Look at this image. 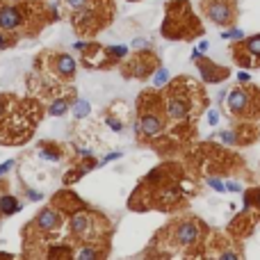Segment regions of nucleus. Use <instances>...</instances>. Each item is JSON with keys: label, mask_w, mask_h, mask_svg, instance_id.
I'll list each match as a JSON object with an SVG mask.
<instances>
[{"label": "nucleus", "mask_w": 260, "mask_h": 260, "mask_svg": "<svg viewBox=\"0 0 260 260\" xmlns=\"http://www.w3.org/2000/svg\"><path fill=\"white\" fill-rule=\"evenodd\" d=\"M164 101V114L167 119L173 124H183L203 105V92L196 85H192L190 80H185V76L180 80H176L167 89V94L162 96Z\"/></svg>", "instance_id": "1"}, {"label": "nucleus", "mask_w": 260, "mask_h": 260, "mask_svg": "<svg viewBox=\"0 0 260 260\" xmlns=\"http://www.w3.org/2000/svg\"><path fill=\"white\" fill-rule=\"evenodd\" d=\"M155 94L146 92L139 98V117L135 121V132L139 139L151 141L164 132V117H162V105L164 101H155Z\"/></svg>", "instance_id": "2"}, {"label": "nucleus", "mask_w": 260, "mask_h": 260, "mask_svg": "<svg viewBox=\"0 0 260 260\" xmlns=\"http://www.w3.org/2000/svg\"><path fill=\"white\" fill-rule=\"evenodd\" d=\"M226 108L233 119H258L260 117V89L254 85L235 87L226 94Z\"/></svg>", "instance_id": "3"}, {"label": "nucleus", "mask_w": 260, "mask_h": 260, "mask_svg": "<svg viewBox=\"0 0 260 260\" xmlns=\"http://www.w3.org/2000/svg\"><path fill=\"white\" fill-rule=\"evenodd\" d=\"M101 224H105L103 219L98 215H94V212H87V210H76L73 215L69 217V222H66V226H69V233L73 235L76 240H80V242H94L98 244L96 240L101 238Z\"/></svg>", "instance_id": "4"}, {"label": "nucleus", "mask_w": 260, "mask_h": 260, "mask_svg": "<svg viewBox=\"0 0 260 260\" xmlns=\"http://www.w3.org/2000/svg\"><path fill=\"white\" fill-rule=\"evenodd\" d=\"M201 11L208 21L219 27H231L238 21V2L235 0H201Z\"/></svg>", "instance_id": "5"}, {"label": "nucleus", "mask_w": 260, "mask_h": 260, "mask_svg": "<svg viewBox=\"0 0 260 260\" xmlns=\"http://www.w3.org/2000/svg\"><path fill=\"white\" fill-rule=\"evenodd\" d=\"M203 240V226L199 219H180L169 228V242L180 249H192Z\"/></svg>", "instance_id": "6"}, {"label": "nucleus", "mask_w": 260, "mask_h": 260, "mask_svg": "<svg viewBox=\"0 0 260 260\" xmlns=\"http://www.w3.org/2000/svg\"><path fill=\"white\" fill-rule=\"evenodd\" d=\"M231 53L242 69H260V34H251L235 41Z\"/></svg>", "instance_id": "7"}, {"label": "nucleus", "mask_w": 260, "mask_h": 260, "mask_svg": "<svg viewBox=\"0 0 260 260\" xmlns=\"http://www.w3.org/2000/svg\"><path fill=\"white\" fill-rule=\"evenodd\" d=\"M157 69V57L151 50H137V55L132 60H128V64L124 66V76L128 78H137V80H144Z\"/></svg>", "instance_id": "8"}, {"label": "nucleus", "mask_w": 260, "mask_h": 260, "mask_svg": "<svg viewBox=\"0 0 260 260\" xmlns=\"http://www.w3.org/2000/svg\"><path fill=\"white\" fill-rule=\"evenodd\" d=\"M192 60L196 62L201 78H203V80H206L208 85H217V82H224L228 76H231L228 66H222V64H217V62L208 60V57H203V53H199V50H192Z\"/></svg>", "instance_id": "9"}, {"label": "nucleus", "mask_w": 260, "mask_h": 260, "mask_svg": "<svg viewBox=\"0 0 260 260\" xmlns=\"http://www.w3.org/2000/svg\"><path fill=\"white\" fill-rule=\"evenodd\" d=\"M30 224H32V228L39 231L41 235H53L62 228V212H60V208H55V206L43 208V210L37 212V217H34Z\"/></svg>", "instance_id": "10"}, {"label": "nucleus", "mask_w": 260, "mask_h": 260, "mask_svg": "<svg viewBox=\"0 0 260 260\" xmlns=\"http://www.w3.org/2000/svg\"><path fill=\"white\" fill-rule=\"evenodd\" d=\"M25 25V11L23 7L14 5V2H0V30L5 32H16Z\"/></svg>", "instance_id": "11"}, {"label": "nucleus", "mask_w": 260, "mask_h": 260, "mask_svg": "<svg viewBox=\"0 0 260 260\" xmlns=\"http://www.w3.org/2000/svg\"><path fill=\"white\" fill-rule=\"evenodd\" d=\"M50 66H53L55 76L62 78V80H73V76L78 71V62L71 53H57L53 57V62H50Z\"/></svg>", "instance_id": "12"}, {"label": "nucleus", "mask_w": 260, "mask_h": 260, "mask_svg": "<svg viewBox=\"0 0 260 260\" xmlns=\"http://www.w3.org/2000/svg\"><path fill=\"white\" fill-rule=\"evenodd\" d=\"M21 201L16 199V196L11 194H0V215L2 217H11L16 215V212H21Z\"/></svg>", "instance_id": "13"}, {"label": "nucleus", "mask_w": 260, "mask_h": 260, "mask_svg": "<svg viewBox=\"0 0 260 260\" xmlns=\"http://www.w3.org/2000/svg\"><path fill=\"white\" fill-rule=\"evenodd\" d=\"M71 105H73V98L57 96V98H53V103L48 105V114H50V117H64V114L69 112Z\"/></svg>", "instance_id": "14"}, {"label": "nucleus", "mask_w": 260, "mask_h": 260, "mask_svg": "<svg viewBox=\"0 0 260 260\" xmlns=\"http://www.w3.org/2000/svg\"><path fill=\"white\" fill-rule=\"evenodd\" d=\"M73 256H76L78 260H96L103 256V251H98L96 247H94V242H80V247L73 251Z\"/></svg>", "instance_id": "15"}, {"label": "nucleus", "mask_w": 260, "mask_h": 260, "mask_svg": "<svg viewBox=\"0 0 260 260\" xmlns=\"http://www.w3.org/2000/svg\"><path fill=\"white\" fill-rule=\"evenodd\" d=\"M39 157H43V160H48V162H57L62 157V151L57 144H48V141H43V144H39Z\"/></svg>", "instance_id": "16"}, {"label": "nucleus", "mask_w": 260, "mask_h": 260, "mask_svg": "<svg viewBox=\"0 0 260 260\" xmlns=\"http://www.w3.org/2000/svg\"><path fill=\"white\" fill-rule=\"evenodd\" d=\"M105 53H108L110 64H114V62H124L128 57L130 48L128 46H105Z\"/></svg>", "instance_id": "17"}, {"label": "nucleus", "mask_w": 260, "mask_h": 260, "mask_svg": "<svg viewBox=\"0 0 260 260\" xmlns=\"http://www.w3.org/2000/svg\"><path fill=\"white\" fill-rule=\"evenodd\" d=\"M94 0H60V5H62V9L66 11V14H78L80 9H85V7H89Z\"/></svg>", "instance_id": "18"}, {"label": "nucleus", "mask_w": 260, "mask_h": 260, "mask_svg": "<svg viewBox=\"0 0 260 260\" xmlns=\"http://www.w3.org/2000/svg\"><path fill=\"white\" fill-rule=\"evenodd\" d=\"M249 208H256L260 212V187L244 192V210H249Z\"/></svg>", "instance_id": "19"}, {"label": "nucleus", "mask_w": 260, "mask_h": 260, "mask_svg": "<svg viewBox=\"0 0 260 260\" xmlns=\"http://www.w3.org/2000/svg\"><path fill=\"white\" fill-rule=\"evenodd\" d=\"M73 117L76 119H85L87 114L92 112V105H89V101H85V98H78V101H73Z\"/></svg>", "instance_id": "20"}, {"label": "nucleus", "mask_w": 260, "mask_h": 260, "mask_svg": "<svg viewBox=\"0 0 260 260\" xmlns=\"http://www.w3.org/2000/svg\"><path fill=\"white\" fill-rule=\"evenodd\" d=\"M164 85H169V71L164 66H157L153 71V87H164Z\"/></svg>", "instance_id": "21"}, {"label": "nucleus", "mask_w": 260, "mask_h": 260, "mask_svg": "<svg viewBox=\"0 0 260 260\" xmlns=\"http://www.w3.org/2000/svg\"><path fill=\"white\" fill-rule=\"evenodd\" d=\"M222 39L224 41H240V39H244V32L242 30H240V27H226V30H224L222 32Z\"/></svg>", "instance_id": "22"}, {"label": "nucleus", "mask_w": 260, "mask_h": 260, "mask_svg": "<svg viewBox=\"0 0 260 260\" xmlns=\"http://www.w3.org/2000/svg\"><path fill=\"white\" fill-rule=\"evenodd\" d=\"M217 137H219L226 146H235V144H238V130H222Z\"/></svg>", "instance_id": "23"}, {"label": "nucleus", "mask_w": 260, "mask_h": 260, "mask_svg": "<svg viewBox=\"0 0 260 260\" xmlns=\"http://www.w3.org/2000/svg\"><path fill=\"white\" fill-rule=\"evenodd\" d=\"M105 124H108V128H112L114 132H121V130L126 128V124L121 119H117L112 112H108V117H105Z\"/></svg>", "instance_id": "24"}, {"label": "nucleus", "mask_w": 260, "mask_h": 260, "mask_svg": "<svg viewBox=\"0 0 260 260\" xmlns=\"http://www.w3.org/2000/svg\"><path fill=\"white\" fill-rule=\"evenodd\" d=\"M82 176H85V173H82L80 167H78V171H66V173H64V185L69 187V185H73L76 180H80Z\"/></svg>", "instance_id": "25"}, {"label": "nucleus", "mask_w": 260, "mask_h": 260, "mask_svg": "<svg viewBox=\"0 0 260 260\" xmlns=\"http://www.w3.org/2000/svg\"><path fill=\"white\" fill-rule=\"evenodd\" d=\"M132 48L135 50H151V41L144 37H137L135 41H132Z\"/></svg>", "instance_id": "26"}, {"label": "nucleus", "mask_w": 260, "mask_h": 260, "mask_svg": "<svg viewBox=\"0 0 260 260\" xmlns=\"http://www.w3.org/2000/svg\"><path fill=\"white\" fill-rule=\"evenodd\" d=\"M208 185H210L215 192H226V183L219 178H208Z\"/></svg>", "instance_id": "27"}, {"label": "nucleus", "mask_w": 260, "mask_h": 260, "mask_svg": "<svg viewBox=\"0 0 260 260\" xmlns=\"http://www.w3.org/2000/svg\"><path fill=\"white\" fill-rule=\"evenodd\" d=\"M7 117H9V101L0 98V121H5Z\"/></svg>", "instance_id": "28"}, {"label": "nucleus", "mask_w": 260, "mask_h": 260, "mask_svg": "<svg viewBox=\"0 0 260 260\" xmlns=\"http://www.w3.org/2000/svg\"><path fill=\"white\" fill-rule=\"evenodd\" d=\"M14 164H16V160H7V162L0 164V178H5L7 173L11 171V167H14Z\"/></svg>", "instance_id": "29"}, {"label": "nucleus", "mask_w": 260, "mask_h": 260, "mask_svg": "<svg viewBox=\"0 0 260 260\" xmlns=\"http://www.w3.org/2000/svg\"><path fill=\"white\" fill-rule=\"evenodd\" d=\"M217 256H219V258H224V260H235V258H240V254H238V251H233V249H224V251H219V254H217Z\"/></svg>", "instance_id": "30"}, {"label": "nucleus", "mask_w": 260, "mask_h": 260, "mask_svg": "<svg viewBox=\"0 0 260 260\" xmlns=\"http://www.w3.org/2000/svg\"><path fill=\"white\" fill-rule=\"evenodd\" d=\"M9 46H11V39L7 37V32H5V30H0V50L9 48Z\"/></svg>", "instance_id": "31"}, {"label": "nucleus", "mask_w": 260, "mask_h": 260, "mask_svg": "<svg viewBox=\"0 0 260 260\" xmlns=\"http://www.w3.org/2000/svg\"><path fill=\"white\" fill-rule=\"evenodd\" d=\"M226 192H235V194H240V192H242V185L235 183V180H226Z\"/></svg>", "instance_id": "32"}, {"label": "nucleus", "mask_w": 260, "mask_h": 260, "mask_svg": "<svg viewBox=\"0 0 260 260\" xmlns=\"http://www.w3.org/2000/svg\"><path fill=\"white\" fill-rule=\"evenodd\" d=\"M25 196H27V199H30V201H41V199H43V194H41V192L30 190V187H27V190H25Z\"/></svg>", "instance_id": "33"}, {"label": "nucleus", "mask_w": 260, "mask_h": 260, "mask_svg": "<svg viewBox=\"0 0 260 260\" xmlns=\"http://www.w3.org/2000/svg\"><path fill=\"white\" fill-rule=\"evenodd\" d=\"M208 124L210 126L219 124V112H217V110H208Z\"/></svg>", "instance_id": "34"}, {"label": "nucleus", "mask_w": 260, "mask_h": 260, "mask_svg": "<svg viewBox=\"0 0 260 260\" xmlns=\"http://www.w3.org/2000/svg\"><path fill=\"white\" fill-rule=\"evenodd\" d=\"M78 157H82V160H87V157H94V151L87 146H80L78 148Z\"/></svg>", "instance_id": "35"}, {"label": "nucleus", "mask_w": 260, "mask_h": 260, "mask_svg": "<svg viewBox=\"0 0 260 260\" xmlns=\"http://www.w3.org/2000/svg\"><path fill=\"white\" fill-rule=\"evenodd\" d=\"M119 157H121V151H114V153H108V155H105L103 160H101V162L108 164V162H114V160H119Z\"/></svg>", "instance_id": "36"}, {"label": "nucleus", "mask_w": 260, "mask_h": 260, "mask_svg": "<svg viewBox=\"0 0 260 260\" xmlns=\"http://www.w3.org/2000/svg\"><path fill=\"white\" fill-rule=\"evenodd\" d=\"M238 80L240 82H242V85H247V82H251V76H249V71H240V73H238Z\"/></svg>", "instance_id": "37"}, {"label": "nucleus", "mask_w": 260, "mask_h": 260, "mask_svg": "<svg viewBox=\"0 0 260 260\" xmlns=\"http://www.w3.org/2000/svg\"><path fill=\"white\" fill-rule=\"evenodd\" d=\"M89 43H92V41H76V43H73V50H80V53H82Z\"/></svg>", "instance_id": "38"}, {"label": "nucleus", "mask_w": 260, "mask_h": 260, "mask_svg": "<svg viewBox=\"0 0 260 260\" xmlns=\"http://www.w3.org/2000/svg\"><path fill=\"white\" fill-rule=\"evenodd\" d=\"M208 48H210V43H208V41H201V43H199V48H196V50H199V53H206Z\"/></svg>", "instance_id": "39"}, {"label": "nucleus", "mask_w": 260, "mask_h": 260, "mask_svg": "<svg viewBox=\"0 0 260 260\" xmlns=\"http://www.w3.org/2000/svg\"><path fill=\"white\" fill-rule=\"evenodd\" d=\"M11 2H18V0H11Z\"/></svg>", "instance_id": "40"}]
</instances>
